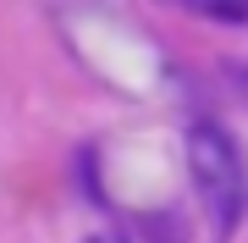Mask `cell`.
<instances>
[{
  "instance_id": "6da1fadb",
  "label": "cell",
  "mask_w": 248,
  "mask_h": 243,
  "mask_svg": "<svg viewBox=\"0 0 248 243\" xmlns=\"http://www.w3.org/2000/svg\"><path fill=\"white\" fill-rule=\"evenodd\" d=\"M187 149V171H193V188L210 210L215 232H232L243 216V194H248V177H243V161H237V144L221 122H193L182 138Z\"/></svg>"
},
{
  "instance_id": "7a4b0ae2",
  "label": "cell",
  "mask_w": 248,
  "mask_h": 243,
  "mask_svg": "<svg viewBox=\"0 0 248 243\" xmlns=\"http://www.w3.org/2000/svg\"><path fill=\"white\" fill-rule=\"evenodd\" d=\"M182 6L210 22H248V0H182Z\"/></svg>"
},
{
  "instance_id": "3957f363",
  "label": "cell",
  "mask_w": 248,
  "mask_h": 243,
  "mask_svg": "<svg viewBox=\"0 0 248 243\" xmlns=\"http://www.w3.org/2000/svg\"><path fill=\"white\" fill-rule=\"evenodd\" d=\"M83 243H127V238H116V232H94V238H83Z\"/></svg>"
}]
</instances>
